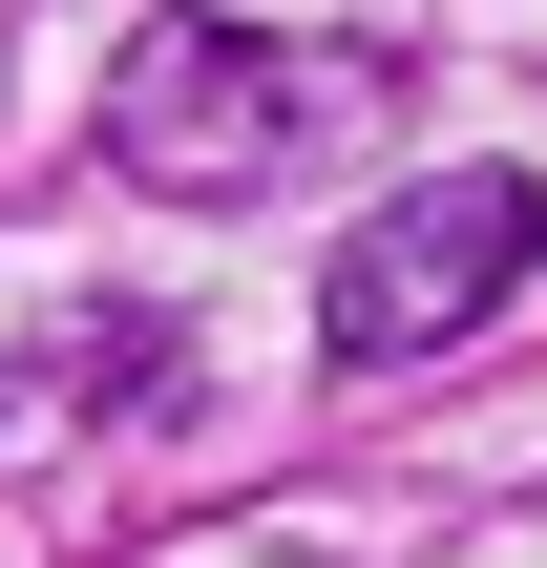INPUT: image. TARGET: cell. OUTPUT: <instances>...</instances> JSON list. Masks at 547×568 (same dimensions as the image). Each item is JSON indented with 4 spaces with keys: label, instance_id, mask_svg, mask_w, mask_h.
<instances>
[{
    "label": "cell",
    "instance_id": "obj_1",
    "mask_svg": "<svg viewBox=\"0 0 547 568\" xmlns=\"http://www.w3.org/2000/svg\"><path fill=\"white\" fill-rule=\"evenodd\" d=\"M401 105L379 42H274V21H148L105 63V169L169 190V211H253V190H316V148H358Z\"/></svg>",
    "mask_w": 547,
    "mask_h": 568
},
{
    "label": "cell",
    "instance_id": "obj_2",
    "mask_svg": "<svg viewBox=\"0 0 547 568\" xmlns=\"http://www.w3.org/2000/svg\"><path fill=\"white\" fill-rule=\"evenodd\" d=\"M527 253H547V190L527 169H422L401 211H358L337 253H316V358H443V337H485L506 295H527Z\"/></svg>",
    "mask_w": 547,
    "mask_h": 568
}]
</instances>
